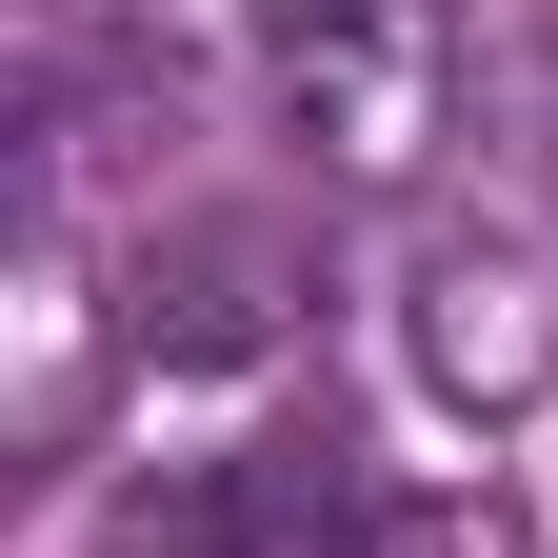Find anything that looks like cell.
<instances>
[{
  "mask_svg": "<svg viewBox=\"0 0 558 558\" xmlns=\"http://www.w3.org/2000/svg\"><path fill=\"white\" fill-rule=\"evenodd\" d=\"M259 100L319 160V199H399V180H439L478 40H459V0H259Z\"/></svg>",
  "mask_w": 558,
  "mask_h": 558,
  "instance_id": "obj_1",
  "label": "cell"
},
{
  "mask_svg": "<svg viewBox=\"0 0 558 558\" xmlns=\"http://www.w3.org/2000/svg\"><path fill=\"white\" fill-rule=\"evenodd\" d=\"M300 300H319V220L300 199H180V220H140V259H120V360L220 379V360H279Z\"/></svg>",
  "mask_w": 558,
  "mask_h": 558,
  "instance_id": "obj_2",
  "label": "cell"
},
{
  "mask_svg": "<svg viewBox=\"0 0 558 558\" xmlns=\"http://www.w3.org/2000/svg\"><path fill=\"white\" fill-rule=\"evenodd\" d=\"M399 319H418V379L459 418H538L558 399V220H439Z\"/></svg>",
  "mask_w": 558,
  "mask_h": 558,
  "instance_id": "obj_3",
  "label": "cell"
},
{
  "mask_svg": "<svg viewBox=\"0 0 558 558\" xmlns=\"http://www.w3.org/2000/svg\"><path fill=\"white\" fill-rule=\"evenodd\" d=\"M240 499H259V558H519L478 499H399V478H360V439H259L240 459Z\"/></svg>",
  "mask_w": 558,
  "mask_h": 558,
  "instance_id": "obj_4",
  "label": "cell"
},
{
  "mask_svg": "<svg viewBox=\"0 0 558 558\" xmlns=\"http://www.w3.org/2000/svg\"><path fill=\"white\" fill-rule=\"evenodd\" d=\"M538 199H558V60H538Z\"/></svg>",
  "mask_w": 558,
  "mask_h": 558,
  "instance_id": "obj_5",
  "label": "cell"
}]
</instances>
